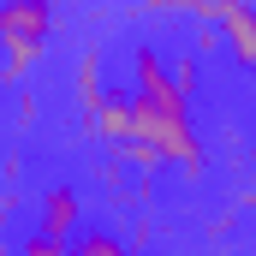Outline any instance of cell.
Returning <instances> with one entry per match:
<instances>
[{
    "label": "cell",
    "instance_id": "8992f818",
    "mask_svg": "<svg viewBox=\"0 0 256 256\" xmlns=\"http://www.w3.org/2000/svg\"><path fill=\"white\" fill-rule=\"evenodd\" d=\"M78 250H84V256H120V238H114V232H84Z\"/></svg>",
    "mask_w": 256,
    "mask_h": 256
},
{
    "label": "cell",
    "instance_id": "7a4b0ae2",
    "mask_svg": "<svg viewBox=\"0 0 256 256\" xmlns=\"http://www.w3.org/2000/svg\"><path fill=\"white\" fill-rule=\"evenodd\" d=\"M208 18H220V36L232 48V60L256 72V6L250 0H208Z\"/></svg>",
    "mask_w": 256,
    "mask_h": 256
},
{
    "label": "cell",
    "instance_id": "277c9868",
    "mask_svg": "<svg viewBox=\"0 0 256 256\" xmlns=\"http://www.w3.org/2000/svg\"><path fill=\"white\" fill-rule=\"evenodd\" d=\"M102 96H108V84H102V54L84 48V60H78V102H84V114H96Z\"/></svg>",
    "mask_w": 256,
    "mask_h": 256
},
{
    "label": "cell",
    "instance_id": "6da1fadb",
    "mask_svg": "<svg viewBox=\"0 0 256 256\" xmlns=\"http://www.w3.org/2000/svg\"><path fill=\"white\" fill-rule=\"evenodd\" d=\"M54 30V6L48 0H6L0 6V54H6V78H24L42 60Z\"/></svg>",
    "mask_w": 256,
    "mask_h": 256
},
{
    "label": "cell",
    "instance_id": "3957f363",
    "mask_svg": "<svg viewBox=\"0 0 256 256\" xmlns=\"http://www.w3.org/2000/svg\"><path fill=\"white\" fill-rule=\"evenodd\" d=\"M78 191H66V185H54V191L42 196V232H54V238H72V226H78Z\"/></svg>",
    "mask_w": 256,
    "mask_h": 256
},
{
    "label": "cell",
    "instance_id": "52a82bcc",
    "mask_svg": "<svg viewBox=\"0 0 256 256\" xmlns=\"http://www.w3.org/2000/svg\"><path fill=\"white\" fill-rule=\"evenodd\" d=\"M0 6H6V0H0Z\"/></svg>",
    "mask_w": 256,
    "mask_h": 256
},
{
    "label": "cell",
    "instance_id": "5b68a950",
    "mask_svg": "<svg viewBox=\"0 0 256 256\" xmlns=\"http://www.w3.org/2000/svg\"><path fill=\"white\" fill-rule=\"evenodd\" d=\"M167 72H173V84H179L185 96L196 90V54H173V60H167Z\"/></svg>",
    "mask_w": 256,
    "mask_h": 256
}]
</instances>
